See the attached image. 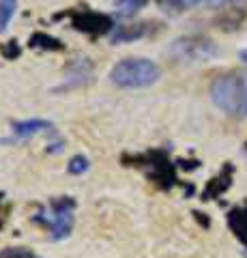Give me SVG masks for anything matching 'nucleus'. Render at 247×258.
Masks as SVG:
<instances>
[{
  "label": "nucleus",
  "mask_w": 247,
  "mask_h": 258,
  "mask_svg": "<svg viewBox=\"0 0 247 258\" xmlns=\"http://www.w3.org/2000/svg\"><path fill=\"white\" fill-rule=\"evenodd\" d=\"M226 220H228V228L232 230V235L247 247V205L230 209Z\"/></svg>",
  "instance_id": "nucleus-11"
},
{
  "label": "nucleus",
  "mask_w": 247,
  "mask_h": 258,
  "mask_svg": "<svg viewBox=\"0 0 247 258\" xmlns=\"http://www.w3.org/2000/svg\"><path fill=\"white\" fill-rule=\"evenodd\" d=\"M159 24L157 22H133V24H118L114 26L112 35V43H131V41H140L148 35H153L157 30Z\"/></svg>",
  "instance_id": "nucleus-7"
},
{
  "label": "nucleus",
  "mask_w": 247,
  "mask_h": 258,
  "mask_svg": "<svg viewBox=\"0 0 247 258\" xmlns=\"http://www.w3.org/2000/svg\"><path fill=\"white\" fill-rule=\"evenodd\" d=\"M168 54L179 62H204L219 54L213 39L204 35H185L174 39Z\"/></svg>",
  "instance_id": "nucleus-5"
},
{
  "label": "nucleus",
  "mask_w": 247,
  "mask_h": 258,
  "mask_svg": "<svg viewBox=\"0 0 247 258\" xmlns=\"http://www.w3.org/2000/svg\"><path fill=\"white\" fill-rule=\"evenodd\" d=\"M213 24L221 32H238V30H243L247 26V7L230 5L213 20Z\"/></svg>",
  "instance_id": "nucleus-8"
},
{
  "label": "nucleus",
  "mask_w": 247,
  "mask_h": 258,
  "mask_svg": "<svg viewBox=\"0 0 247 258\" xmlns=\"http://www.w3.org/2000/svg\"><path fill=\"white\" fill-rule=\"evenodd\" d=\"M157 3L163 11H170V13H181L185 9V3H183V0H157Z\"/></svg>",
  "instance_id": "nucleus-17"
},
{
  "label": "nucleus",
  "mask_w": 247,
  "mask_h": 258,
  "mask_svg": "<svg viewBox=\"0 0 247 258\" xmlns=\"http://www.w3.org/2000/svg\"><path fill=\"white\" fill-rule=\"evenodd\" d=\"M0 52H3V56H5V58H9V60L18 58V56L22 54L18 41H9V43H5V45H3V50H0Z\"/></svg>",
  "instance_id": "nucleus-18"
},
{
  "label": "nucleus",
  "mask_w": 247,
  "mask_h": 258,
  "mask_svg": "<svg viewBox=\"0 0 247 258\" xmlns=\"http://www.w3.org/2000/svg\"><path fill=\"white\" fill-rule=\"evenodd\" d=\"M238 58H241L243 62H247V50H241V52H238Z\"/></svg>",
  "instance_id": "nucleus-20"
},
{
  "label": "nucleus",
  "mask_w": 247,
  "mask_h": 258,
  "mask_svg": "<svg viewBox=\"0 0 247 258\" xmlns=\"http://www.w3.org/2000/svg\"><path fill=\"white\" fill-rule=\"evenodd\" d=\"M67 18L71 20V26L79 32H86V35H93V37H101V35H108V32L114 30V22L110 15L106 13H97V11H89V9H82V11H69L65 13Z\"/></svg>",
  "instance_id": "nucleus-6"
},
{
  "label": "nucleus",
  "mask_w": 247,
  "mask_h": 258,
  "mask_svg": "<svg viewBox=\"0 0 247 258\" xmlns=\"http://www.w3.org/2000/svg\"><path fill=\"white\" fill-rule=\"evenodd\" d=\"M75 198L73 196H58V198H52L47 203V209H41L35 217L33 222L45 226L50 230V235L54 241H62L71 235L73 230V211H75Z\"/></svg>",
  "instance_id": "nucleus-2"
},
{
  "label": "nucleus",
  "mask_w": 247,
  "mask_h": 258,
  "mask_svg": "<svg viewBox=\"0 0 247 258\" xmlns=\"http://www.w3.org/2000/svg\"><path fill=\"white\" fill-rule=\"evenodd\" d=\"M28 45L33 50H45V52H60L65 50V43L60 39L52 37V35H45V32H33L28 39Z\"/></svg>",
  "instance_id": "nucleus-12"
},
{
  "label": "nucleus",
  "mask_w": 247,
  "mask_h": 258,
  "mask_svg": "<svg viewBox=\"0 0 247 258\" xmlns=\"http://www.w3.org/2000/svg\"><path fill=\"white\" fill-rule=\"evenodd\" d=\"M91 168V161H89V157H84V155H73L69 159V164H67V170H69V174H82V172H86Z\"/></svg>",
  "instance_id": "nucleus-15"
},
{
  "label": "nucleus",
  "mask_w": 247,
  "mask_h": 258,
  "mask_svg": "<svg viewBox=\"0 0 247 258\" xmlns=\"http://www.w3.org/2000/svg\"><path fill=\"white\" fill-rule=\"evenodd\" d=\"M54 123L45 118H26V120H13L11 123V132L18 138H30V136L43 134V132H52Z\"/></svg>",
  "instance_id": "nucleus-10"
},
{
  "label": "nucleus",
  "mask_w": 247,
  "mask_h": 258,
  "mask_svg": "<svg viewBox=\"0 0 247 258\" xmlns=\"http://www.w3.org/2000/svg\"><path fill=\"white\" fill-rule=\"evenodd\" d=\"M232 176H234V168H232V164H226V166L219 170L217 176H213V179L206 183V187H204V200L219 198L224 191H228V189H230V185H232Z\"/></svg>",
  "instance_id": "nucleus-9"
},
{
  "label": "nucleus",
  "mask_w": 247,
  "mask_h": 258,
  "mask_svg": "<svg viewBox=\"0 0 247 258\" xmlns=\"http://www.w3.org/2000/svg\"><path fill=\"white\" fill-rule=\"evenodd\" d=\"M211 99L228 116H247V69L221 74L211 84Z\"/></svg>",
  "instance_id": "nucleus-1"
},
{
  "label": "nucleus",
  "mask_w": 247,
  "mask_h": 258,
  "mask_svg": "<svg viewBox=\"0 0 247 258\" xmlns=\"http://www.w3.org/2000/svg\"><path fill=\"white\" fill-rule=\"evenodd\" d=\"M245 256H247V249H245Z\"/></svg>",
  "instance_id": "nucleus-23"
},
{
  "label": "nucleus",
  "mask_w": 247,
  "mask_h": 258,
  "mask_svg": "<svg viewBox=\"0 0 247 258\" xmlns=\"http://www.w3.org/2000/svg\"><path fill=\"white\" fill-rule=\"evenodd\" d=\"M0 258H41L28 247H5L0 249Z\"/></svg>",
  "instance_id": "nucleus-16"
},
{
  "label": "nucleus",
  "mask_w": 247,
  "mask_h": 258,
  "mask_svg": "<svg viewBox=\"0 0 247 258\" xmlns=\"http://www.w3.org/2000/svg\"><path fill=\"white\" fill-rule=\"evenodd\" d=\"M245 153H247V142H245Z\"/></svg>",
  "instance_id": "nucleus-22"
},
{
  "label": "nucleus",
  "mask_w": 247,
  "mask_h": 258,
  "mask_svg": "<svg viewBox=\"0 0 247 258\" xmlns=\"http://www.w3.org/2000/svg\"><path fill=\"white\" fill-rule=\"evenodd\" d=\"M238 0H206L209 7H228V5H234Z\"/></svg>",
  "instance_id": "nucleus-19"
},
{
  "label": "nucleus",
  "mask_w": 247,
  "mask_h": 258,
  "mask_svg": "<svg viewBox=\"0 0 247 258\" xmlns=\"http://www.w3.org/2000/svg\"><path fill=\"white\" fill-rule=\"evenodd\" d=\"M133 161L135 164H131V166L142 168L148 179L155 185H159L161 189L174 187V183H177V168H174V164L170 161L166 151H161V149L146 151V153H142V155H135Z\"/></svg>",
  "instance_id": "nucleus-4"
},
{
  "label": "nucleus",
  "mask_w": 247,
  "mask_h": 258,
  "mask_svg": "<svg viewBox=\"0 0 247 258\" xmlns=\"http://www.w3.org/2000/svg\"><path fill=\"white\" fill-rule=\"evenodd\" d=\"M15 11H18V0H0V32L9 28Z\"/></svg>",
  "instance_id": "nucleus-13"
},
{
  "label": "nucleus",
  "mask_w": 247,
  "mask_h": 258,
  "mask_svg": "<svg viewBox=\"0 0 247 258\" xmlns=\"http://www.w3.org/2000/svg\"><path fill=\"white\" fill-rule=\"evenodd\" d=\"M146 5H148V0H114V7L118 9V13L125 15V18L138 13L140 9H144Z\"/></svg>",
  "instance_id": "nucleus-14"
},
{
  "label": "nucleus",
  "mask_w": 247,
  "mask_h": 258,
  "mask_svg": "<svg viewBox=\"0 0 247 258\" xmlns=\"http://www.w3.org/2000/svg\"><path fill=\"white\" fill-rule=\"evenodd\" d=\"M185 5H198V3H202V0H183Z\"/></svg>",
  "instance_id": "nucleus-21"
},
{
  "label": "nucleus",
  "mask_w": 247,
  "mask_h": 258,
  "mask_svg": "<svg viewBox=\"0 0 247 258\" xmlns=\"http://www.w3.org/2000/svg\"><path fill=\"white\" fill-rule=\"evenodd\" d=\"M159 76H161L159 64L148 58H125L110 69L112 84L121 88H146L155 84Z\"/></svg>",
  "instance_id": "nucleus-3"
}]
</instances>
